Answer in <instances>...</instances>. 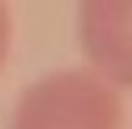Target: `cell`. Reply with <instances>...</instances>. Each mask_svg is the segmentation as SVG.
I'll return each instance as SVG.
<instances>
[{
    "instance_id": "cell-3",
    "label": "cell",
    "mask_w": 132,
    "mask_h": 129,
    "mask_svg": "<svg viewBox=\"0 0 132 129\" xmlns=\"http://www.w3.org/2000/svg\"><path fill=\"white\" fill-rule=\"evenodd\" d=\"M10 47H13V16H10V3L0 0V69L10 60Z\"/></svg>"
},
{
    "instance_id": "cell-2",
    "label": "cell",
    "mask_w": 132,
    "mask_h": 129,
    "mask_svg": "<svg viewBox=\"0 0 132 129\" xmlns=\"http://www.w3.org/2000/svg\"><path fill=\"white\" fill-rule=\"evenodd\" d=\"M79 41L101 79L117 91L132 85V0H82Z\"/></svg>"
},
{
    "instance_id": "cell-1",
    "label": "cell",
    "mask_w": 132,
    "mask_h": 129,
    "mask_svg": "<svg viewBox=\"0 0 132 129\" xmlns=\"http://www.w3.org/2000/svg\"><path fill=\"white\" fill-rule=\"evenodd\" d=\"M10 129H123V98L94 69H60L19 94Z\"/></svg>"
}]
</instances>
